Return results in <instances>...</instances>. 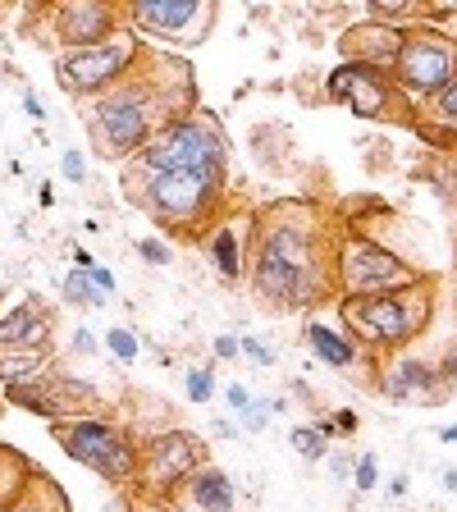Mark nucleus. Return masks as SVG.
I'll return each mask as SVG.
<instances>
[{
  "label": "nucleus",
  "instance_id": "a211bd4d",
  "mask_svg": "<svg viewBox=\"0 0 457 512\" xmlns=\"http://www.w3.org/2000/svg\"><path fill=\"white\" fill-rule=\"evenodd\" d=\"M403 23H384V19H366V23H352L348 32L339 37V51L343 60H357V64H375V69H389L403 46Z\"/></svg>",
  "mask_w": 457,
  "mask_h": 512
},
{
  "label": "nucleus",
  "instance_id": "7c9ffc66",
  "mask_svg": "<svg viewBox=\"0 0 457 512\" xmlns=\"http://www.w3.org/2000/svg\"><path fill=\"white\" fill-rule=\"evenodd\" d=\"M421 14V0H371V19L384 23H407Z\"/></svg>",
  "mask_w": 457,
  "mask_h": 512
},
{
  "label": "nucleus",
  "instance_id": "ea45409f",
  "mask_svg": "<svg viewBox=\"0 0 457 512\" xmlns=\"http://www.w3.org/2000/svg\"><path fill=\"white\" fill-rule=\"evenodd\" d=\"M133 512H179V503H174V499H151V494H138Z\"/></svg>",
  "mask_w": 457,
  "mask_h": 512
},
{
  "label": "nucleus",
  "instance_id": "de8ad7c7",
  "mask_svg": "<svg viewBox=\"0 0 457 512\" xmlns=\"http://www.w3.org/2000/svg\"><path fill=\"white\" fill-rule=\"evenodd\" d=\"M330 467H334V476H339V480H348V476H352V458H343V453L330 462Z\"/></svg>",
  "mask_w": 457,
  "mask_h": 512
},
{
  "label": "nucleus",
  "instance_id": "7ed1b4c3",
  "mask_svg": "<svg viewBox=\"0 0 457 512\" xmlns=\"http://www.w3.org/2000/svg\"><path fill=\"white\" fill-rule=\"evenodd\" d=\"M339 330L357 343L362 357L380 362L389 352H403L416 343L435 320V275L416 279L394 293H371V298H339Z\"/></svg>",
  "mask_w": 457,
  "mask_h": 512
},
{
  "label": "nucleus",
  "instance_id": "9b49d317",
  "mask_svg": "<svg viewBox=\"0 0 457 512\" xmlns=\"http://www.w3.org/2000/svg\"><path fill=\"white\" fill-rule=\"evenodd\" d=\"M453 74H457V42L444 28L421 23V28L403 32V46H398L394 64H389V78L398 83V92L412 96V101H426Z\"/></svg>",
  "mask_w": 457,
  "mask_h": 512
},
{
  "label": "nucleus",
  "instance_id": "0eeeda50",
  "mask_svg": "<svg viewBox=\"0 0 457 512\" xmlns=\"http://www.w3.org/2000/svg\"><path fill=\"white\" fill-rule=\"evenodd\" d=\"M142 170L151 174H174V170H220L229 174V138L206 110H188L174 115L151 133L133 156Z\"/></svg>",
  "mask_w": 457,
  "mask_h": 512
},
{
  "label": "nucleus",
  "instance_id": "412c9836",
  "mask_svg": "<svg viewBox=\"0 0 457 512\" xmlns=\"http://www.w3.org/2000/svg\"><path fill=\"white\" fill-rule=\"evenodd\" d=\"M42 467H32L28 458H23L19 448L10 444H0V512H10L14 499H19L23 490H28V480L37 476Z\"/></svg>",
  "mask_w": 457,
  "mask_h": 512
},
{
  "label": "nucleus",
  "instance_id": "c9c22d12",
  "mask_svg": "<svg viewBox=\"0 0 457 512\" xmlns=\"http://www.w3.org/2000/svg\"><path fill=\"white\" fill-rule=\"evenodd\" d=\"M60 170H64V179H69V183H87V156H83V151H64Z\"/></svg>",
  "mask_w": 457,
  "mask_h": 512
},
{
  "label": "nucleus",
  "instance_id": "39448f33",
  "mask_svg": "<svg viewBox=\"0 0 457 512\" xmlns=\"http://www.w3.org/2000/svg\"><path fill=\"white\" fill-rule=\"evenodd\" d=\"M51 439L64 448V458H74L92 476H101L115 490H133L138 485V444L142 439L115 421L110 412L96 416H69V421H51Z\"/></svg>",
  "mask_w": 457,
  "mask_h": 512
},
{
  "label": "nucleus",
  "instance_id": "aec40b11",
  "mask_svg": "<svg viewBox=\"0 0 457 512\" xmlns=\"http://www.w3.org/2000/svg\"><path fill=\"white\" fill-rule=\"evenodd\" d=\"M302 339H307V348L320 357V366H334V371H352V362L362 357V352H357V343H352L343 330L325 325V320H307Z\"/></svg>",
  "mask_w": 457,
  "mask_h": 512
},
{
  "label": "nucleus",
  "instance_id": "473e14b6",
  "mask_svg": "<svg viewBox=\"0 0 457 512\" xmlns=\"http://www.w3.org/2000/svg\"><path fill=\"white\" fill-rule=\"evenodd\" d=\"M352 480H357V494L375 490V485H380V458H375V453H362V458L352 462Z\"/></svg>",
  "mask_w": 457,
  "mask_h": 512
},
{
  "label": "nucleus",
  "instance_id": "2f4dec72",
  "mask_svg": "<svg viewBox=\"0 0 457 512\" xmlns=\"http://www.w3.org/2000/svg\"><path fill=\"white\" fill-rule=\"evenodd\" d=\"M133 252H138L147 266H170V261H174V243H170V238H160V234L138 238V247H133Z\"/></svg>",
  "mask_w": 457,
  "mask_h": 512
},
{
  "label": "nucleus",
  "instance_id": "c85d7f7f",
  "mask_svg": "<svg viewBox=\"0 0 457 512\" xmlns=\"http://www.w3.org/2000/svg\"><path fill=\"white\" fill-rule=\"evenodd\" d=\"M288 444H293V453H298L302 462H320V458H330V439L320 435V426H298Z\"/></svg>",
  "mask_w": 457,
  "mask_h": 512
},
{
  "label": "nucleus",
  "instance_id": "bb28decb",
  "mask_svg": "<svg viewBox=\"0 0 457 512\" xmlns=\"http://www.w3.org/2000/svg\"><path fill=\"white\" fill-rule=\"evenodd\" d=\"M64 302H69V307H106L101 293L92 288V275H87L83 266H74L64 275Z\"/></svg>",
  "mask_w": 457,
  "mask_h": 512
},
{
  "label": "nucleus",
  "instance_id": "a878e982",
  "mask_svg": "<svg viewBox=\"0 0 457 512\" xmlns=\"http://www.w3.org/2000/svg\"><path fill=\"white\" fill-rule=\"evenodd\" d=\"M421 115L426 119H439V124H448V128H457V74L448 78L444 87H439L435 96H426V101H421Z\"/></svg>",
  "mask_w": 457,
  "mask_h": 512
},
{
  "label": "nucleus",
  "instance_id": "6ab92c4d",
  "mask_svg": "<svg viewBox=\"0 0 457 512\" xmlns=\"http://www.w3.org/2000/svg\"><path fill=\"white\" fill-rule=\"evenodd\" d=\"M174 499H183L192 512H234L238 508L234 480H229V471L224 467H215V462H206V467L192 471L188 485H183Z\"/></svg>",
  "mask_w": 457,
  "mask_h": 512
},
{
  "label": "nucleus",
  "instance_id": "b1692460",
  "mask_svg": "<svg viewBox=\"0 0 457 512\" xmlns=\"http://www.w3.org/2000/svg\"><path fill=\"white\" fill-rule=\"evenodd\" d=\"M46 366H51V352H0V389L42 375Z\"/></svg>",
  "mask_w": 457,
  "mask_h": 512
},
{
  "label": "nucleus",
  "instance_id": "2eb2a0df",
  "mask_svg": "<svg viewBox=\"0 0 457 512\" xmlns=\"http://www.w3.org/2000/svg\"><path fill=\"white\" fill-rule=\"evenodd\" d=\"M124 28L115 0H64L55 10V37H60L64 51H78V46H101L106 37Z\"/></svg>",
  "mask_w": 457,
  "mask_h": 512
},
{
  "label": "nucleus",
  "instance_id": "f03ea898",
  "mask_svg": "<svg viewBox=\"0 0 457 512\" xmlns=\"http://www.w3.org/2000/svg\"><path fill=\"white\" fill-rule=\"evenodd\" d=\"M174 83H188V69H183ZM174 83L160 87L156 74H128L124 83H115L110 92L96 96L92 110H87V128H92L96 156L124 165L128 156H138V147L165 124V119L197 110V101L174 96Z\"/></svg>",
  "mask_w": 457,
  "mask_h": 512
},
{
  "label": "nucleus",
  "instance_id": "1a4fd4ad",
  "mask_svg": "<svg viewBox=\"0 0 457 512\" xmlns=\"http://www.w3.org/2000/svg\"><path fill=\"white\" fill-rule=\"evenodd\" d=\"M211 453H206V439L188 426H170L156 430L138 444V494L151 499H174V494L188 485V476L197 467H206Z\"/></svg>",
  "mask_w": 457,
  "mask_h": 512
},
{
  "label": "nucleus",
  "instance_id": "49530a36",
  "mask_svg": "<svg viewBox=\"0 0 457 512\" xmlns=\"http://www.w3.org/2000/svg\"><path fill=\"white\" fill-rule=\"evenodd\" d=\"M439 485H444L448 494H457V467H444V471H439Z\"/></svg>",
  "mask_w": 457,
  "mask_h": 512
},
{
  "label": "nucleus",
  "instance_id": "f704fd0d",
  "mask_svg": "<svg viewBox=\"0 0 457 512\" xmlns=\"http://www.w3.org/2000/svg\"><path fill=\"white\" fill-rule=\"evenodd\" d=\"M238 357H247V362H256V366H275V352L261 339H238Z\"/></svg>",
  "mask_w": 457,
  "mask_h": 512
},
{
  "label": "nucleus",
  "instance_id": "9d476101",
  "mask_svg": "<svg viewBox=\"0 0 457 512\" xmlns=\"http://www.w3.org/2000/svg\"><path fill=\"white\" fill-rule=\"evenodd\" d=\"M142 60V42L133 28H119L115 37H106L101 46H78V51H64L55 60V83L69 96H101L115 83H124Z\"/></svg>",
  "mask_w": 457,
  "mask_h": 512
},
{
  "label": "nucleus",
  "instance_id": "3c124183",
  "mask_svg": "<svg viewBox=\"0 0 457 512\" xmlns=\"http://www.w3.org/2000/svg\"><path fill=\"white\" fill-rule=\"evenodd\" d=\"M215 435H220V439H234V421H215Z\"/></svg>",
  "mask_w": 457,
  "mask_h": 512
},
{
  "label": "nucleus",
  "instance_id": "f8f14e48",
  "mask_svg": "<svg viewBox=\"0 0 457 512\" xmlns=\"http://www.w3.org/2000/svg\"><path fill=\"white\" fill-rule=\"evenodd\" d=\"M5 403L28 416H42L46 426L51 421H69V416L106 412V398H101V389L92 380H78L69 371H51V366L42 375H32V380L5 384Z\"/></svg>",
  "mask_w": 457,
  "mask_h": 512
},
{
  "label": "nucleus",
  "instance_id": "58836bf2",
  "mask_svg": "<svg viewBox=\"0 0 457 512\" xmlns=\"http://www.w3.org/2000/svg\"><path fill=\"white\" fill-rule=\"evenodd\" d=\"M330 426H334V435H357V426H362V416L352 412V407H339V412L330 416Z\"/></svg>",
  "mask_w": 457,
  "mask_h": 512
},
{
  "label": "nucleus",
  "instance_id": "c03bdc74",
  "mask_svg": "<svg viewBox=\"0 0 457 512\" xmlns=\"http://www.w3.org/2000/svg\"><path fill=\"white\" fill-rule=\"evenodd\" d=\"M439 375H444V384H448V394H453V398H457V352H453V357H448V362H444V366H439Z\"/></svg>",
  "mask_w": 457,
  "mask_h": 512
},
{
  "label": "nucleus",
  "instance_id": "79ce46f5",
  "mask_svg": "<svg viewBox=\"0 0 457 512\" xmlns=\"http://www.w3.org/2000/svg\"><path fill=\"white\" fill-rule=\"evenodd\" d=\"M211 348H215V357H220V362H229V357H238V339H234V334H220V339H215Z\"/></svg>",
  "mask_w": 457,
  "mask_h": 512
},
{
  "label": "nucleus",
  "instance_id": "20e7f679",
  "mask_svg": "<svg viewBox=\"0 0 457 512\" xmlns=\"http://www.w3.org/2000/svg\"><path fill=\"white\" fill-rule=\"evenodd\" d=\"M224 192H229V174L220 170H174V174H151L147 197L138 211L174 238L202 243V234L224 215Z\"/></svg>",
  "mask_w": 457,
  "mask_h": 512
},
{
  "label": "nucleus",
  "instance_id": "09e8293b",
  "mask_svg": "<svg viewBox=\"0 0 457 512\" xmlns=\"http://www.w3.org/2000/svg\"><path fill=\"white\" fill-rule=\"evenodd\" d=\"M403 494H407V480L394 476V480H389V499H403Z\"/></svg>",
  "mask_w": 457,
  "mask_h": 512
},
{
  "label": "nucleus",
  "instance_id": "dca6fc26",
  "mask_svg": "<svg viewBox=\"0 0 457 512\" xmlns=\"http://www.w3.org/2000/svg\"><path fill=\"white\" fill-rule=\"evenodd\" d=\"M202 247H206V256H211L215 275H220L224 284H238V279L247 275V252H252V215L224 211L202 234Z\"/></svg>",
  "mask_w": 457,
  "mask_h": 512
},
{
  "label": "nucleus",
  "instance_id": "e433bc0d",
  "mask_svg": "<svg viewBox=\"0 0 457 512\" xmlns=\"http://www.w3.org/2000/svg\"><path fill=\"white\" fill-rule=\"evenodd\" d=\"M69 352H74V357H96V352H101V343H96V334L87 330V325H78L74 339H69Z\"/></svg>",
  "mask_w": 457,
  "mask_h": 512
},
{
  "label": "nucleus",
  "instance_id": "4c0bfd02",
  "mask_svg": "<svg viewBox=\"0 0 457 512\" xmlns=\"http://www.w3.org/2000/svg\"><path fill=\"white\" fill-rule=\"evenodd\" d=\"M87 275H92V288L101 293V302L115 298V275H110L106 266H87Z\"/></svg>",
  "mask_w": 457,
  "mask_h": 512
},
{
  "label": "nucleus",
  "instance_id": "603ef678",
  "mask_svg": "<svg viewBox=\"0 0 457 512\" xmlns=\"http://www.w3.org/2000/svg\"><path fill=\"white\" fill-rule=\"evenodd\" d=\"M439 439H444V444H457V426H448V430H444V435H439Z\"/></svg>",
  "mask_w": 457,
  "mask_h": 512
},
{
  "label": "nucleus",
  "instance_id": "393cba45",
  "mask_svg": "<svg viewBox=\"0 0 457 512\" xmlns=\"http://www.w3.org/2000/svg\"><path fill=\"white\" fill-rule=\"evenodd\" d=\"M412 133L421 142H426L430 151H439V156H457V128H448V124H439V119H426L421 110H416V119H412Z\"/></svg>",
  "mask_w": 457,
  "mask_h": 512
},
{
  "label": "nucleus",
  "instance_id": "cd10ccee",
  "mask_svg": "<svg viewBox=\"0 0 457 512\" xmlns=\"http://www.w3.org/2000/svg\"><path fill=\"white\" fill-rule=\"evenodd\" d=\"M106 352L115 357L119 366H138V357H142V339L128 325H115V330H106Z\"/></svg>",
  "mask_w": 457,
  "mask_h": 512
},
{
  "label": "nucleus",
  "instance_id": "f257e3e1",
  "mask_svg": "<svg viewBox=\"0 0 457 512\" xmlns=\"http://www.w3.org/2000/svg\"><path fill=\"white\" fill-rule=\"evenodd\" d=\"M334 238H339V220L320 202L288 197V202L261 206L252 215V252H247L256 302L293 316V311H311L339 298Z\"/></svg>",
  "mask_w": 457,
  "mask_h": 512
},
{
  "label": "nucleus",
  "instance_id": "4be33fe9",
  "mask_svg": "<svg viewBox=\"0 0 457 512\" xmlns=\"http://www.w3.org/2000/svg\"><path fill=\"white\" fill-rule=\"evenodd\" d=\"M10 512H74V508H69V499H64L60 485H55L46 471H37V476L28 480V490L14 499Z\"/></svg>",
  "mask_w": 457,
  "mask_h": 512
},
{
  "label": "nucleus",
  "instance_id": "8fccbe9b",
  "mask_svg": "<svg viewBox=\"0 0 457 512\" xmlns=\"http://www.w3.org/2000/svg\"><path fill=\"white\" fill-rule=\"evenodd\" d=\"M74 266H83V270H87V266H96V256H92V252H83V247H78V252H74Z\"/></svg>",
  "mask_w": 457,
  "mask_h": 512
},
{
  "label": "nucleus",
  "instance_id": "37998d69",
  "mask_svg": "<svg viewBox=\"0 0 457 512\" xmlns=\"http://www.w3.org/2000/svg\"><path fill=\"white\" fill-rule=\"evenodd\" d=\"M224 398H229V407H234V412H243V407L252 403V394H247L243 384H229V389H224Z\"/></svg>",
  "mask_w": 457,
  "mask_h": 512
},
{
  "label": "nucleus",
  "instance_id": "6e6552de",
  "mask_svg": "<svg viewBox=\"0 0 457 512\" xmlns=\"http://www.w3.org/2000/svg\"><path fill=\"white\" fill-rule=\"evenodd\" d=\"M325 101L352 110L357 119H371V124L412 128V119H416V101L398 92V83L389 78V69L357 64V60H343L339 69L325 78Z\"/></svg>",
  "mask_w": 457,
  "mask_h": 512
},
{
  "label": "nucleus",
  "instance_id": "a18cd8bd",
  "mask_svg": "<svg viewBox=\"0 0 457 512\" xmlns=\"http://www.w3.org/2000/svg\"><path fill=\"white\" fill-rule=\"evenodd\" d=\"M23 110H28L32 119H46V110H42V101H37V92H23Z\"/></svg>",
  "mask_w": 457,
  "mask_h": 512
},
{
  "label": "nucleus",
  "instance_id": "72a5a7b5",
  "mask_svg": "<svg viewBox=\"0 0 457 512\" xmlns=\"http://www.w3.org/2000/svg\"><path fill=\"white\" fill-rule=\"evenodd\" d=\"M238 421H243V426L252 430V435H261V430L270 426V407H266V398H252V403H247L243 412H238Z\"/></svg>",
  "mask_w": 457,
  "mask_h": 512
},
{
  "label": "nucleus",
  "instance_id": "4468645a",
  "mask_svg": "<svg viewBox=\"0 0 457 512\" xmlns=\"http://www.w3.org/2000/svg\"><path fill=\"white\" fill-rule=\"evenodd\" d=\"M206 19V0H128L133 32H147L160 42H197L192 32Z\"/></svg>",
  "mask_w": 457,
  "mask_h": 512
},
{
  "label": "nucleus",
  "instance_id": "f3484780",
  "mask_svg": "<svg viewBox=\"0 0 457 512\" xmlns=\"http://www.w3.org/2000/svg\"><path fill=\"white\" fill-rule=\"evenodd\" d=\"M55 311L42 298H23L0 311V352H51Z\"/></svg>",
  "mask_w": 457,
  "mask_h": 512
},
{
  "label": "nucleus",
  "instance_id": "5701e85b",
  "mask_svg": "<svg viewBox=\"0 0 457 512\" xmlns=\"http://www.w3.org/2000/svg\"><path fill=\"white\" fill-rule=\"evenodd\" d=\"M421 179H430V188H435V197L448 206V211H457V156H430V165H421Z\"/></svg>",
  "mask_w": 457,
  "mask_h": 512
},
{
  "label": "nucleus",
  "instance_id": "a19ab883",
  "mask_svg": "<svg viewBox=\"0 0 457 512\" xmlns=\"http://www.w3.org/2000/svg\"><path fill=\"white\" fill-rule=\"evenodd\" d=\"M421 10L430 19H457V0H421Z\"/></svg>",
  "mask_w": 457,
  "mask_h": 512
},
{
  "label": "nucleus",
  "instance_id": "c756f323",
  "mask_svg": "<svg viewBox=\"0 0 457 512\" xmlns=\"http://www.w3.org/2000/svg\"><path fill=\"white\" fill-rule=\"evenodd\" d=\"M183 394H188V403H211L215 398V366H188Z\"/></svg>",
  "mask_w": 457,
  "mask_h": 512
},
{
  "label": "nucleus",
  "instance_id": "ddd939ff",
  "mask_svg": "<svg viewBox=\"0 0 457 512\" xmlns=\"http://www.w3.org/2000/svg\"><path fill=\"white\" fill-rule=\"evenodd\" d=\"M375 394L389 398V403H416V407H444L448 398V384L439 375L435 362H421V357H407V352H389L375 362Z\"/></svg>",
  "mask_w": 457,
  "mask_h": 512
},
{
  "label": "nucleus",
  "instance_id": "423d86ee",
  "mask_svg": "<svg viewBox=\"0 0 457 512\" xmlns=\"http://www.w3.org/2000/svg\"><path fill=\"white\" fill-rule=\"evenodd\" d=\"M426 275L430 270L412 266L407 256H398L394 247L380 243L375 234L339 220V238H334V293H339V298L394 293V288H407Z\"/></svg>",
  "mask_w": 457,
  "mask_h": 512
}]
</instances>
